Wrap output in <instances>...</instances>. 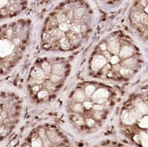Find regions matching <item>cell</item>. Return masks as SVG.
<instances>
[{
    "label": "cell",
    "instance_id": "29",
    "mask_svg": "<svg viewBox=\"0 0 148 147\" xmlns=\"http://www.w3.org/2000/svg\"><path fill=\"white\" fill-rule=\"evenodd\" d=\"M103 108V107L102 105H98V104H97V105H95L94 106H93V108H94L95 110H98V111H99V110H102Z\"/></svg>",
    "mask_w": 148,
    "mask_h": 147
},
{
    "label": "cell",
    "instance_id": "19",
    "mask_svg": "<svg viewBox=\"0 0 148 147\" xmlns=\"http://www.w3.org/2000/svg\"><path fill=\"white\" fill-rule=\"evenodd\" d=\"M46 95H47V92L45 91L39 92L38 94V97H39V98H43V97H46Z\"/></svg>",
    "mask_w": 148,
    "mask_h": 147
},
{
    "label": "cell",
    "instance_id": "9",
    "mask_svg": "<svg viewBox=\"0 0 148 147\" xmlns=\"http://www.w3.org/2000/svg\"><path fill=\"white\" fill-rule=\"evenodd\" d=\"M139 126L142 128H147V116H146L142 118V119L139 122Z\"/></svg>",
    "mask_w": 148,
    "mask_h": 147
},
{
    "label": "cell",
    "instance_id": "28",
    "mask_svg": "<svg viewBox=\"0 0 148 147\" xmlns=\"http://www.w3.org/2000/svg\"><path fill=\"white\" fill-rule=\"evenodd\" d=\"M51 80L54 81H58L59 80H60V77H59L58 75H52Z\"/></svg>",
    "mask_w": 148,
    "mask_h": 147
},
{
    "label": "cell",
    "instance_id": "27",
    "mask_svg": "<svg viewBox=\"0 0 148 147\" xmlns=\"http://www.w3.org/2000/svg\"><path fill=\"white\" fill-rule=\"evenodd\" d=\"M84 107H85L87 109H90V108H91L92 106V103H90V102H86V103H84Z\"/></svg>",
    "mask_w": 148,
    "mask_h": 147
},
{
    "label": "cell",
    "instance_id": "13",
    "mask_svg": "<svg viewBox=\"0 0 148 147\" xmlns=\"http://www.w3.org/2000/svg\"><path fill=\"white\" fill-rule=\"evenodd\" d=\"M75 97H76V100H77V101L81 102L83 101L84 99V95L83 93L81 92H76Z\"/></svg>",
    "mask_w": 148,
    "mask_h": 147
},
{
    "label": "cell",
    "instance_id": "32",
    "mask_svg": "<svg viewBox=\"0 0 148 147\" xmlns=\"http://www.w3.org/2000/svg\"><path fill=\"white\" fill-rule=\"evenodd\" d=\"M105 99H98V100H97V103L99 104H101L103 103H104L105 102Z\"/></svg>",
    "mask_w": 148,
    "mask_h": 147
},
{
    "label": "cell",
    "instance_id": "8",
    "mask_svg": "<svg viewBox=\"0 0 148 147\" xmlns=\"http://www.w3.org/2000/svg\"><path fill=\"white\" fill-rule=\"evenodd\" d=\"M141 140L142 144L144 147H147V135L145 133H142L141 134Z\"/></svg>",
    "mask_w": 148,
    "mask_h": 147
},
{
    "label": "cell",
    "instance_id": "34",
    "mask_svg": "<svg viewBox=\"0 0 148 147\" xmlns=\"http://www.w3.org/2000/svg\"><path fill=\"white\" fill-rule=\"evenodd\" d=\"M101 49H102V50L105 51L106 46H105V45H103H103H101Z\"/></svg>",
    "mask_w": 148,
    "mask_h": 147
},
{
    "label": "cell",
    "instance_id": "25",
    "mask_svg": "<svg viewBox=\"0 0 148 147\" xmlns=\"http://www.w3.org/2000/svg\"><path fill=\"white\" fill-rule=\"evenodd\" d=\"M74 109L76 111H81L82 110V106L81 104H76V105L74 106Z\"/></svg>",
    "mask_w": 148,
    "mask_h": 147
},
{
    "label": "cell",
    "instance_id": "4",
    "mask_svg": "<svg viewBox=\"0 0 148 147\" xmlns=\"http://www.w3.org/2000/svg\"><path fill=\"white\" fill-rule=\"evenodd\" d=\"M109 50L113 53H117L119 51V45L116 40L114 39L111 40L109 42Z\"/></svg>",
    "mask_w": 148,
    "mask_h": 147
},
{
    "label": "cell",
    "instance_id": "24",
    "mask_svg": "<svg viewBox=\"0 0 148 147\" xmlns=\"http://www.w3.org/2000/svg\"><path fill=\"white\" fill-rule=\"evenodd\" d=\"M62 70H63L62 66L60 65V64H59V65L56 66V67H55V71L57 72V73H58V72H61V71Z\"/></svg>",
    "mask_w": 148,
    "mask_h": 147
},
{
    "label": "cell",
    "instance_id": "18",
    "mask_svg": "<svg viewBox=\"0 0 148 147\" xmlns=\"http://www.w3.org/2000/svg\"><path fill=\"white\" fill-rule=\"evenodd\" d=\"M119 61H120V59H119V57H117L116 56H113L111 59V62H112V64H117V63L119 62Z\"/></svg>",
    "mask_w": 148,
    "mask_h": 147
},
{
    "label": "cell",
    "instance_id": "26",
    "mask_svg": "<svg viewBox=\"0 0 148 147\" xmlns=\"http://www.w3.org/2000/svg\"><path fill=\"white\" fill-rule=\"evenodd\" d=\"M120 73L122 74V75H128V73H129V71H128V70L127 69H124V68H122L121 70H120Z\"/></svg>",
    "mask_w": 148,
    "mask_h": 147
},
{
    "label": "cell",
    "instance_id": "1",
    "mask_svg": "<svg viewBox=\"0 0 148 147\" xmlns=\"http://www.w3.org/2000/svg\"><path fill=\"white\" fill-rule=\"evenodd\" d=\"M6 102L3 97H0V137L5 134L7 131V119H8V113L6 111Z\"/></svg>",
    "mask_w": 148,
    "mask_h": 147
},
{
    "label": "cell",
    "instance_id": "16",
    "mask_svg": "<svg viewBox=\"0 0 148 147\" xmlns=\"http://www.w3.org/2000/svg\"><path fill=\"white\" fill-rule=\"evenodd\" d=\"M94 90H95L94 86H89L86 88V93H87V94H88V95H90V94H92L93 92H94Z\"/></svg>",
    "mask_w": 148,
    "mask_h": 147
},
{
    "label": "cell",
    "instance_id": "11",
    "mask_svg": "<svg viewBox=\"0 0 148 147\" xmlns=\"http://www.w3.org/2000/svg\"><path fill=\"white\" fill-rule=\"evenodd\" d=\"M32 147H43L42 142L40 139H34L32 141Z\"/></svg>",
    "mask_w": 148,
    "mask_h": 147
},
{
    "label": "cell",
    "instance_id": "21",
    "mask_svg": "<svg viewBox=\"0 0 148 147\" xmlns=\"http://www.w3.org/2000/svg\"><path fill=\"white\" fill-rule=\"evenodd\" d=\"M82 26H75V27H73V31L76 33H79L82 31Z\"/></svg>",
    "mask_w": 148,
    "mask_h": 147
},
{
    "label": "cell",
    "instance_id": "6",
    "mask_svg": "<svg viewBox=\"0 0 148 147\" xmlns=\"http://www.w3.org/2000/svg\"><path fill=\"white\" fill-rule=\"evenodd\" d=\"M133 50L128 46H124L120 51V56L123 58H127L132 55Z\"/></svg>",
    "mask_w": 148,
    "mask_h": 147
},
{
    "label": "cell",
    "instance_id": "31",
    "mask_svg": "<svg viewBox=\"0 0 148 147\" xmlns=\"http://www.w3.org/2000/svg\"><path fill=\"white\" fill-rule=\"evenodd\" d=\"M82 12L81 10H78L76 11V13H75V16H76V17H80L82 16Z\"/></svg>",
    "mask_w": 148,
    "mask_h": 147
},
{
    "label": "cell",
    "instance_id": "22",
    "mask_svg": "<svg viewBox=\"0 0 148 147\" xmlns=\"http://www.w3.org/2000/svg\"><path fill=\"white\" fill-rule=\"evenodd\" d=\"M49 137H50V138H51V140L53 141H58V139H57V137L54 134V133H49Z\"/></svg>",
    "mask_w": 148,
    "mask_h": 147
},
{
    "label": "cell",
    "instance_id": "3",
    "mask_svg": "<svg viewBox=\"0 0 148 147\" xmlns=\"http://www.w3.org/2000/svg\"><path fill=\"white\" fill-rule=\"evenodd\" d=\"M108 96H109V92H107V90H106L105 89H100L93 94V98L95 99V100L105 99Z\"/></svg>",
    "mask_w": 148,
    "mask_h": 147
},
{
    "label": "cell",
    "instance_id": "35",
    "mask_svg": "<svg viewBox=\"0 0 148 147\" xmlns=\"http://www.w3.org/2000/svg\"><path fill=\"white\" fill-rule=\"evenodd\" d=\"M25 147H29V146H25Z\"/></svg>",
    "mask_w": 148,
    "mask_h": 147
},
{
    "label": "cell",
    "instance_id": "30",
    "mask_svg": "<svg viewBox=\"0 0 148 147\" xmlns=\"http://www.w3.org/2000/svg\"><path fill=\"white\" fill-rule=\"evenodd\" d=\"M87 125L90 126V127H91V126H92L93 124H94L95 122H94V121H93V119H89L88 120H87Z\"/></svg>",
    "mask_w": 148,
    "mask_h": 147
},
{
    "label": "cell",
    "instance_id": "15",
    "mask_svg": "<svg viewBox=\"0 0 148 147\" xmlns=\"http://www.w3.org/2000/svg\"><path fill=\"white\" fill-rule=\"evenodd\" d=\"M42 68H43V70H44V72L46 73H49L51 71V67L48 63H43V64H42Z\"/></svg>",
    "mask_w": 148,
    "mask_h": 147
},
{
    "label": "cell",
    "instance_id": "5",
    "mask_svg": "<svg viewBox=\"0 0 148 147\" xmlns=\"http://www.w3.org/2000/svg\"><path fill=\"white\" fill-rule=\"evenodd\" d=\"M32 77L36 78V79H38V80H42V79L45 78L43 71L41 69H39V68L34 69L32 72Z\"/></svg>",
    "mask_w": 148,
    "mask_h": 147
},
{
    "label": "cell",
    "instance_id": "12",
    "mask_svg": "<svg viewBox=\"0 0 148 147\" xmlns=\"http://www.w3.org/2000/svg\"><path fill=\"white\" fill-rule=\"evenodd\" d=\"M138 110H139V112L145 113H147V105H145L143 103H139L138 104Z\"/></svg>",
    "mask_w": 148,
    "mask_h": 147
},
{
    "label": "cell",
    "instance_id": "23",
    "mask_svg": "<svg viewBox=\"0 0 148 147\" xmlns=\"http://www.w3.org/2000/svg\"><path fill=\"white\" fill-rule=\"evenodd\" d=\"M140 18H141V15L139 14V13H136L134 14V20L136 21H140Z\"/></svg>",
    "mask_w": 148,
    "mask_h": 147
},
{
    "label": "cell",
    "instance_id": "7",
    "mask_svg": "<svg viewBox=\"0 0 148 147\" xmlns=\"http://www.w3.org/2000/svg\"><path fill=\"white\" fill-rule=\"evenodd\" d=\"M122 120H123V122H125V124H131V121H130L128 112H127V111H124V112H123V115H122Z\"/></svg>",
    "mask_w": 148,
    "mask_h": 147
},
{
    "label": "cell",
    "instance_id": "20",
    "mask_svg": "<svg viewBox=\"0 0 148 147\" xmlns=\"http://www.w3.org/2000/svg\"><path fill=\"white\" fill-rule=\"evenodd\" d=\"M140 20L142 21V23L147 24V16L145 14L142 15V16H141V18H140Z\"/></svg>",
    "mask_w": 148,
    "mask_h": 147
},
{
    "label": "cell",
    "instance_id": "10",
    "mask_svg": "<svg viewBox=\"0 0 148 147\" xmlns=\"http://www.w3.org/2000/svg\"><path fill=\"white\" fill-rule=\"evenodd\" d=\"M60 44H61V46L65 49H68L70 46L69 41H68V39H65V38H63V39H62L61 40H60Z\"/></svg>",
    "mask_w": 148,
    "mask_h": 147
},
{
    "label": "cell",
    "instance_id": "2",
    "mask_svg": "<svg viewBox=\"0 0 148 147\" xmlns=\"http://www.w3.org/2000/svg\"><path fill=\"white\" fill-rule=\"evenodd\" d=\"M106 63V60L104 58L103 56H97L94 59V61H93L92 65L94 68H96V69H100L101 67H103L104 65Z\"/></svg>",
    "mask_w": 148,
    "mask_h": 147
},
{
    "label": "cell",
    "instance_id": "33",
    "mask_svg": "<svg viewBox=\"0 0 148 147\" xmlns=\"http://www.w3.org/2000/svg\"><path fill=\"white\" fill-rule=\"evenodd\" d=\"M38 90H39V88H38V86H35V87L33 88V91L35 92H37Z\"/></svg>",
    "mask_w": 148,
    "mask_h": 147
},
{
    "label": "cell",
    "instance_id": "17",
    "mask_svg": "<svg viewBox=\"0 0 148 147\" xmlns=\"http://www.w3.org/2000/svg\"><path fill=\"white\" fill-rule=\"evenodd\" d=\"M60 29L62 30V31H65L68 29V25L67 23H63V24H61L60 25Z\"/></svg>",
    "mask_w": 148,
    "mask_h": 147
},
{
    "label": "cell",
    "instance_id": "14",
    "mask_svg": "<svg viewBox=\"0 0 148 147\" xmlns=\"http://www.w3.org/2000/svg\"><path fill=\"white\" fill-rule=\"evenodd\" d=\"M66 20H67V18L65 15L60 14L57 16V21H58L59 23H60V24H63V23H65V21Z\"/></svg>",
    "mask_w": 148,
    "mask_h": 147
}]
</instances>
